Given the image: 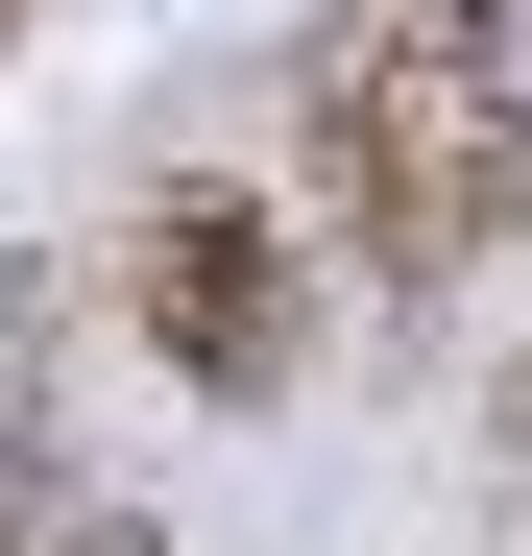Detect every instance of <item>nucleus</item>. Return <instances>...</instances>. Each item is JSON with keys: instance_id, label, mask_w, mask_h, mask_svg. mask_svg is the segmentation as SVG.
I'll return each mask as SVG.
<instances>
[{"instance_id": "f257e3e1", "label": "nucleus", "mask_w": 532, "mask_h": 556, "mask_svg": "<svg viewBox=\"0 0 532 556\" xmlns=\"http://www.w3.org/2000/svg\"><path fill=\"white\" fill-rule=\"evenodd\" d=\"M315 169H339V242L435 291V266H508L532 242V98L508 49H388V25H315Z\"/></svg>"}, {"instance_id": "f03ea898", "label": "nucleus", "mask_w": 532, "mask_h": 556, "mask_svg": "<svg viewBox=\"0 0 532 556\" xmlns=\"http://www.w3.org/2000/svg\"><path fill=\"white\" fill-rule=\"evenodd\" d=\"M98 291H122V339H145L194 412H291V388H315V218L242 194V169H169Z\"/></svg>"}, {"instance_id": "7ed1b4c3", "label": "nucleus", "mask_w": 532, "mask_h": 556, "mask_svg": "<svg viewBox=\"0 0 532 556\" xmlns=\"http://www.w3.org/2000/svg\"><path fill=\"white\" fill-rule=\"evenodd\" d=\"M0 556H49V435H25V388H0Z\"/></svg>"}, {"instance_id": "20e7f679", "label": "nucleus", "mask_w": 532, "mask_h": 556, "mask_svg": "<svg viewBox=\"0 0 532 556\" xmlns=\"http://www.w3.org/2000/svg\"><path fill=\"white\" fill-rule=\"evenodd\" d=\"M0 49H25V0H0Z\"/></svg>"}]
</instances>
